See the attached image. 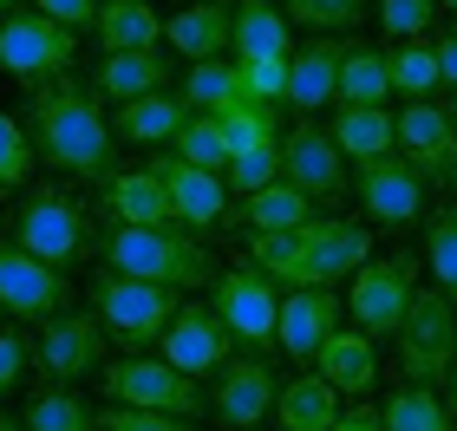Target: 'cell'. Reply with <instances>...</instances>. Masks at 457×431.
Returning <instances> with one entry per match:
<instances>
[{
    "mask_svg": "<svg viewBox=\"0 0 457 431\" xmlns=\"http://www.w3.org/2000/svg\"><path fill=\"white\" fill-rule=\"evenodd\" d=\"M242 92L262 98V105H281V92H287V59H248V66H242Z\"/></svg>",
    "mask_w": 457,
    "mask_h": 431,
    "instance_id": "7bdbcfd3",
    "label": "cell"
},
{
    "mask_svg": "<svg viewBox=\"0 0 457 431\" xmlns=\"http://www.w3.org/2000/svg\"><path fill=\"white\" fill-rule=\"evenodd\" d=\"M392 118H399V163L425 183V190H451V177H457V125H451V112L419 98V105H405Z\"/></svg>",
    "mask_w": 457,
    "mask_h": 431,
    "instance_id": "8fae6325",
    "label": "cell"
},
{
    "mask_svg": "<svg viewBox=\"0 0 457 431\" xmlns=\"http://www.w3.org/2000/svg\"><path fill=\"white\" fill-rule=\"evenodd\" d=\"M425 269H431V287L457 307V203H438L425 216Z\"/></svg>",
    "mask_w": 457,
    "mask_h": 431,
    "instance_id": "e575fe53",
    "label": "cell"
},
{
    "mask_svg": "<svg viewBox=\"0 0 457 431\" xmlns=\"http://www.w3.org/2000/svg\"><path fill=\"white\" fill-rule=\"evenodd\" d=\"M451 431H457V366H451Z\"/></svg>",
    "mask_w": 457,
    "mask_h": 431,
    "instance_id": "681fc988",
    "label": "cell"
},
{
    "mask_svg": "<svg viewBox=\"0 0 457 431\" xmlns=\"http://www.w3.org/2000/svg\"><path fill=\"white\" fill-rule=\"evenodd\" d=\"M98 385H105V399L112 405H131V412H163V419H203V385L190 373H177V366H163V360H112V366H98Z\"/></svg>",
    "mask_w": 457,
    "mask_h": 431,
    "instance_id": "52a82bcc",
    "label": "cell"
},
{
    "mask_svg": "<svg viewBox=\"0 0 457 431\" xmlns=\"http://www.w3.org/2000/svg\"><path fill=\"white\" fill-rule=\"evenodd\" d=\"M242 92V66H222V59H203V66H190V79H183V105H190L196 118L203 112H216L222 98H236Z\"/></svg>",
    "mask_w": 457,
    "mask_h": 431,
    "instance_id": "74e56055",
    "label": "cell"
},
{
    "mask_svg": "<svg viewBox=\"0 0 457 431\" xmlns=\"http://www.w3.org/2000/svg\"><path fill=\"white\" fill-rule=\"evenodd\" d=\"M379 59H386V86L399 92V98H411V105L438 92V59H431V39H392Z\"/></svg>",
    "mask_w": 457,
    "mask_h": 431,
    "instance_id": "1f68e13d",
    "label": "cell"
},
{
    "mask_svg": "<svg viewBox=\"0 0 457 431\" xmlns=\"http://www.w3.org/2000/svg\"><path fill=\"white\" fill-rule=\"evenodd\" d=\"M268 419H275L281 431H327L340 419V393L327 379H314V373H307V379H281L275 412H268Z\"/></svg>",
    "mask_w": 457,
    "mask_h": 431,
    "instance_id": "f546056e",
    "label": "cell"
},
{
    "mask_svg": "<svg viewBox=\"0 0 457 431\" xmlns=\"http://www.w3.org/2000/svg\"><path fill=\"white\" fill-rule=\"evenodd\" d=\"M451 125H457V105H451Z\"/></svg>",
    "mask_w": 457,
    "mask_h": 431,
    "instance_id": "db71d44e",
    "label": "cell"
},
{
    "mask_svg": "<svg viewBox=\"0 0 457 431\" xmlns=\"http://www.w3.org/2000/svg\"><path fill=\"white\" fill-rule=\"evenodd\" d=\"M327 431H386V425H379V405H353V412H346V419H334Z\"/></svg>",
    "mask_w": 457,
    "mask_h": 431,
    "instance_id": "c3c4849f",
    "label": "cell"
},
{
    "mask_svg": "<svg viewBox=\"0 0 457 431\" xmlns=\"http://www.w3.org/2000/svg\"><path fill=\"white\" fill-rule=\"evenodd\" d=\"M216 125V137H222V151H228V163H236L242 151H262V144H281V112L275 105H262V98H248V92H236V98H222L216 112H203Z\"/></svg>",
    "mask_w": 457,
    "mask_h": 431,
    "instance_id": "d4e9b609",
    "label": "cell"
},
{
    "mask_svg": "<svg viewBox=\"0 0 457 431\" xmlns=\"http://www.w3.org/2000/svg\"><path fill=\"white\" fill-rule=\"evenodd\" d=\"M13 7H20V0H0V13H13Z\"/></svg>",
    "mask_w": 457,
    "mask_h": 431,
    "instance_id": "816d5d0a",
    "label": "cell"
},
{
    "mask_svg": "<svg viewBox=\"0 0 457 431\" xmlns=\"http://www.w3.org/2000/svg\"><path fill=\"white\" fill-rule=\"evenodd\" d=\"M334 79H340V39H307V46L287 53V92H281V105L301 112V118L327 112V105H334Z\"/></svg>",
    "mask_w": 457,
    "mask_h": 431,
    "instance_id": "44dd1931",
    "label": "cell"
},
{
    "mask_svg": "<svg viewBox=\"0 0 457 431\" xmlns=\"http://www.w3.org/2000/svg\"><path fill=\"white\" fill-rule=\"evenodd\" d=\"M314 379H327L334 393H372L379 385V340H366L360 327H334L327 346L314 353Z\"/></svg>",
    "mask_w": 457,
    "mask_h": 431,
    "instance_id": "7402d4cb",
    "label": "cell"
},
{
    "mask_svg": "<svg viewBox=\"0 0 457 431\" xmlns=\"http://www.w3.org/2000/svg\"><path fill=\"white\" fill-rule=\"evenodd\" d=\"M228 53H236V66H248V59H287V53H295L287 20H281L275 0H242L236 20H228Z\"/></svg>",
    "mask_w": 457,
    "mask_h": 431,
    "instance_id": "4316f807",
    "label": "cell"
},
{
    "mask_svg": "<svg viewBox=\"0 0 457 431\" xmlns=\"http://www.w3.org/2000/svg\"><path fill=\"white\" fill-rule=\"evenodd\" d=\"M281 20H295V27H314L320 39L334 33H353L366 20V0H275Z\"/></svg>",
    "mask_w": 457,
    "mask_h": 431,
    "instance_id": "8d00e7d4",
    "label": "cell"
},
{
    "mask_svg": "<svg viewBox=\"0 0 457 431\" xmlns=\"http://www.w3.org/2000/svg\"><path fill=\"white\" fill-rule=\"evenodd\" d=\"M92 431H190V419H163V412H131V405H112L98 412Z\"/></svg>",
    "mask_w": 457,
    "mask_h": 431,
    "instance_id": "ee69618b",
    "label": "cell"
},
{
    "mask_svg": "<svg viewBox=\"0 0 457 431\" xmlns=\"http://www.w3.org/2000/svg\"><path fill=\"white\" fill-rule=\"evenodd\" d=\"M27 366H33V340L13 334V327H0V399H7L13 385L27 379Z\"/></svg>",
    "mask_w": 457,
    "mask_h": 431,
    "instance_id": "f6af8a7d",
    "label": "cell"
},
{
    "mask_svg": "<svg viewBox=\"0 0 457 431\" xmlns=\"http://www.w3.org/2000/svg\"><path fill=\"white\" fill-rule=\"evenodd\" d=\"M170 157H183L190 170H210V177H222L228 170V151H222V137H216V125L210 118H183V131L170 137Z\"/></svg>",
    "mask_w": 457,
    "mask_h": 431,
    "instance_id": "f35d334b",
    "label": "cell"
},
{
    "mask_svg": "<svg viewBox=\"0 0 457 431\" xmlns=\"http://www.w3.org/2000/svg\"><path fill=\"white\" fill-rule=\"evenodd\" d=\"M248 261L287 287H340L360 261H372V222L307 216L281 236H248Z\"/></svg>",
    "mask_w": 457,
    "mask_h": 431,
    "instance_id": "7a4b0ae2",
    "label": "cell"
},
{
    "mask_svg": "<svg viewBox=\"0 0 457 431\" xmlns=\"http://www.w3.org/2000/svg\"><path fill=\"white\" fill-rule=\"evenodd\" d=\"M0 314L33 320V327L53 320V314H72V275L33 261L27 249H13V242L0 236Z\"/></svg>",
    "mask_w": 457,
    "mask_h": 431,
    "instance_id": "7c38bea8",
    "label": "cell"
},
{
    "mask_svg": "<svg viewBox=\"0 0 457 431\" xmlns=\"http://www.w3.org/2000/svg\"><path fill=\"white\" fill-rule=\"evenodd\" d=\"M275 307H281V287L268 281L255 261H236V269H216L210 275V314L228 327V340H242L248 353H275Z\"/></svg>",
    "mask_w": 457,
    "mask_h": 431,
    "instance_id": "ba28073f",
    "label": "cell"
},
{
    "mask_svg": "<svg viewBox=\"0 0 457 431\" xmlns=\"http://www.w3.org/2000/svg\"><path fill=\"white\" fill-rule=\"evenodd\" d=\"M411 294H419V255H379V261H360L346 287V307H353V327L366 340H392L405 320Z\"/></svg>",
    "mask_w": 457,
    "mask_h": 431,
    "instance_id": "30bf717a",
    "label": "cell"
},
{
    "mask_svg": "<svg viewBox=\"0 0 457 431\" xmlns=\"http://www.w3.org/2000/svg\"><path fill=\"white\" fill-rule=\"evenodd\" d=\"M379 27H386V39H431L438 0H379Z\"/></svg>",
    "mask_w": 457,
    "mask_h": 431,
    "instance_id": "b9f144b4",
    "label": "cell"
},
{
    "mask_svg": "<svg viewBox=\"0 0 457 431\" xmlns=\"http://www.w3.org/2000/svg\"><path fill=\"white\" fill-rule=\"evenodd\" d=\"M151 170H157V183H163V196H170V222H190V229H236V222H242L236 196L222 190V177L190 170V163L170 157V151H163Z\"/></svg>",
    "mask_w": 457,
    "mask_h": 431,
    "instance_id": "2e32d148",
    "label": "cell"
},
{
    "mask_svg": "<svg viewBox=\"0 0 457 431\" xmlns=\"http://www.w3.org/2000/svg\"><path fill=\"white\" fill-rule=\"evenodd\" d=\"M236 210H242V229H248V236H281V229H295V222L314 216V203H307L295 183H268V190L242 196Z\"/></svg>",
    "mask_w": 457,
    "mask_h": 431,
    "instance_id": "4dcf8cb0",
    "label": "cell"
},
{
    "mask_svg": "<svg viewBox=\"0 0 457 431\" xmlns=\"http://www.w3.org/2000/svg\"><path fill=\"white\" fill-rule=\"evenodd\" d=\"M353 196H360V210L379 222V229H411V222H425V183L392 157H366L360 170H353Z\"/></svg>",
    "mask_w": 457,
    "mask_h": 431,
    "instance_id": "9a60e30c",
    "label": "cell"
},
{
    "mask_svg": "<svg viewBox=\"0 0 457 431\" xmlns=\"http://www.w3.org/2000/svg\"><path fill=\"white\" fill-rule=\"evenodd\" d=\"M79 59V33H66L59 20L46 13H0V72L20 79V86H53V79H66V66Z\"/></svg>",
    "mask_w": 457,
    "mask_h": 431,
    "instance_id": "9c48e42d",
    "label": "cell"
},
{
    "mask_svg": "<svg viewBox=\"0 0 457 431\" xmlns=\"http://www.w3.org/2000/svg\"><path fill=\"white\" fill-rule=\"evenodd\" d=\"M275 393H281L275 366H268L262 353H248V360H228V366H222L210 412H216L228 431H255L268 412H275Z\"/></svg>",
    "mask_w": 457,
    "mask_h": 431,
    "instance_id": "d6986e66",
    "label": "cell"
},
{
    "mask_svg": "<svg viewBox=\"0 0 457 431\" xmlns=\"http://www.w3.org/2000/svg\"><path fill=\"white\" fill-rule=\"evenodd\" d=\"M281 183H295L314 210L346 196V157L334 151L327 125H314V118H295V131H281Z\"/></svg>",
    "mask_w": 457,
    "mask_h": 431,
    "instance_id": "4fadbf2b",
    "label": "cell"
},
{
    "mask_svg": "<svg viewBox=\"0 0 457 431\" xmlns=\"http://www.w3.org/2000/svg\"><path fill=\"white\" fill-rule=\"evenodd\" d=\"M236 360V340H228V327L210 314V307H196V301H183L177 307V320L163 327V366H177V373H222V366Z\"/></svg>",
    "mask_w": 457,
    "mask_h": 431,
    "instance_id": "e0dca14e",
    "label": "cell"
},
{
    "mask_svg": "<svg viewBox=\"0 0 457 431\" xmlns=\"http://www.w3.org/2000/svg\"><path fill=\"white\" fill-rule=\"evenodd\" d=\"M20 425L27 431H92V412L72 385H39L27 399V412H20Z\"/></svg>",
    "mask_w": 457,
    "mask_h": 431,
    "instance_id": "d590c367",
    "label": "cell"
},
{
    "mask_svg": "<svg viewBox=\"0 0 457 431\" xmlns=\"http://www.w3.org/2000/svg\"><path fill=\"white\" fill-rule=\"evenodd\" d=\"M379 425H386V431H451V412H445L438 385H411V379H405L399 393H386Z\"/></svg>",
    "mask_w": 457,
    "mask_h": 431,
    "instance_id": "d6a6232c",
    "label": "cell"
},
{
    "mask_svg": "<svg viewBox=\"0 0 457 431\" xmlns=\"http://www.w3.org/2000/svg\"><path fill=\"white\" fill-rule=\"evenodd\" d=\"M33 177V144H27V125H20L13 112H0V203L27 190Z\"/></svg>",
    "mask_w": 457,
    "mask_h": 431,
    "instance_id": "ab89813d",
    "label": "cell"
},
{
    "mask_svg": "<svg viewBox=\"0 0 457 431\" xmlns=\"http://www.w3.org/2000/svg\"><path fill=\"white\" fill-rule=\"evenodd\" d=\"M183 118H190V105L177 92H151V98H131V105L112 112V137L118 144H170L183 131Z\"/></svg>",
    "mask_w": 457,
    "mask_h": 431,
    "instance_id": "83f0119b",
    "label": "cell"
},
{
    "mask_svg": "<svg viewBox=\"0 0 457 431\" xmlns=\"http://www.w3.org/2000/svg\"><path fill=\"white\" fill-rule=\"evenodd\" d=\"M228 20H236L228 0H183V7L163 20V39H170V53H183L190 66H203V59L228 53Z\"/></svg>",
    "mask_w": 457,
    "mask_h": 431,
    "instance_id": "cb8c5ba5",
    "label": "cell"
},
{
    "mask_svg": "<svg viewBox=\"0 0 457 431\" xmlns=\"http://www.w3.org/2000/svg\"><path fill=\"white\" fill-rule=\"evenodd\" d=\"M98 255H105L112 275L157 281V287H177V294L216 275V255L203 249L196 236H183V229H112L98 242Z\"/></svg>",
    "mask_w": 457,
    "mask_h": 431,
    "instance_id": "277c9868",
    "label": "cell"
},
{
    "mask_svg": "<svg viewBox=\"0 0 457 431\" xmlns=\"http://www.w3.org/2000/svg\"><path fill=\"white\" fill-rule=\"evenodd\" d=\"M431 59H438V86L457 92V27H445L438 39H431Z\"/></svg>",
    "mask_w": 457,
    "mask_h": 431,
    "instance_id": "7dc6e473",
    "label": "cell"
},
{
    "mask_svg": "<svg viewBox=\"0 0 457 431\" xmlns=\"http://www.w3.org/2000/svg\"><path fill=\"white\" fill-rule=\"evenodd\" d=\"M268 183H281V144H262V151H242L236 163L222 170V190L228 196H255V190H268Z\"/></svg>",
    "mask_w": 457,
    "mask_h": 431,
    "instance_id": "60d3db41",
    "label": "cell"
},
{
    "mask_svg": "<svg viewBox=\"0 0 457 431\" xmlns=\"http://www.w3.org/2000/svg\"><path fill=\"white\" fill-rule=\"evenodd\" d=\"M33 13H46L66 33H79V27H92V20H98V0H33Z\"/></svg>",
    "mask_w": 457,
    "mask_h": 431,
    "instance_id": "bcb514c9",
    "label": "cell"
},
{
    "mask_svg": "<svg viewBox=\"0 0 457 431\" xmlns=\"http://www.w3.org/2000/svg\"><path fill=\"white\" fill-rule=\"evenodd\" d=\"M98 210H105L118 229H177L170 222V196H163L151 163H144V170H112L105 183H98Z\"/></svg>",
    "mask_w": 457,
    "mask_h": 431,
    "instance_id": "ffe728a7",
    "label": "cell"
},
{
    "mask_svg": "<svg viewBox=\"0 0 457 431\" xmlns=\"http://www.w3.org/2000/svg\"><path fill=\"white\" fill-rule=\"evenodd\" d=\"M20 125H27L33 157L53 163V170H72V177H86V183H105L112 170H124V163H118V137H112V118L98 112V98L86 86H72V79L33 86Z\"/></svg>",
    "mask_w": 457,
    "mask_h": 431,
    "instance_id": "6da1fadb",
    "label": "cell"
},
{
    "mask_svg": "<svg viewBox=\"0 0 457 431\" xmlns=\"http://www.w3.org/2000/svg\"><path fill=\"white\" fill-rule=\"evenodd\" d=\"M0 431H27V425H20L13 412H0Z\"/></svg>",
    "mask_w": 457,
    "mask_h": 431,
    "instance_id": "f907efd6",
    "label": "cell"
},
{
    "mask_svg": "<svg viewBox=\"0 0 457 431\" xmlns=\"http://www.w3.org/2000/svg\"><path fill=\"white\" fill-rule=\"evenodd\" d=\"M0 320H7V314H0Z\"/></svg>",
    "mask_w": 457,
    "mask_h": 431,
    "instance_id": "11a10c76",
    "label": "cell"
},
{
    "mask_svg": "<svg viewBox=\"0 0 457 431\" xmlns=\"http://www.w3.org/2000/svg\"><path fill=\"white\" fill-rule=\"evenodd\" d=\"M334 327H340V294H334V287H287L281 307H275V346L295 366L314 360Z\"/></svg>",
    "mask_w": 457,
    "mask_h": 431,
    "instance_id": "ac0fdd59",
    "label": "cell"
},
{
    "mask_svg": "<svg viewBox=\"0 0 457 431\" xmlns=\"http://www.w3.org/2000/svg\"><path fill=\"white\" fill-rule=\"evenodd\" d=\"M33 366L46 373V385H72L105 366V327L92 314H53L39 320V340H33Z\"/></svg>",
    "mask_w": 457,
    "mask_h": 431,
    "instance_id": "5bb4252c",
    "label": "cell"
},
{
    "mask_svg": "<svg viewBox=\"0 0 457 431\" xmlns=\"http://www.w3.org/2000/svg\"><path fill=\"white\" fill-rule=\"evenodd\" d=\"M340 118L327 125V137H334V151L366 163V157H392L399 151V118H392L386 105H334Z\"/></svg>",
    "mask_w": 457,
    "mask_h": 431,
    "instance_id": "484cf974",
    "label": "cell"
},
{
    "mask_svg": "<svg viewBox=\"0 0 457 431\" xmlns=\"http://www.w3.org/2000/svg\"><path fill=\"white\" fill-rule=\"evenodd\" d=\"M177 66L163 59L157 46L144 53H105L92 72V98H118V105H131V98H151V92H170Z\"/></svg>",
    "mask_w": 457,
    "mask_h": 431,
    "instance_id": "603a6c76",
    "label": "cell"
},
{
    "mask_svg": "<svg viewBox=\"0 0 457 431\" xmlns=\"http://www.w3.org/2000/svg\"><path fill=\"white\" fill-rule=\"evenodd\" d=\"M7 242H13V249H27L33 261H46V269L72 275L79 261L92 255V216L72 203V190H59V183H33V190L7 210Z\"/></svg>",
    "mask_w": 457,
    "mask_h": 431,
    "instance_id": "3957f363",
    "label": "cell"
},
{
    "mask_svg": "<svg viewBox=\"0 0 457 431\" xmlns=\"http://www.w3.org/2000/svg\"><path fill=\"white\" fill-rule=\"evenodd\" d=\"M445 7H451V13H457V0H438V13H445Z\"/></svg>",
    "mask_w": 457,
    "mask_h": 431,
    "instance_id": "f5cc1de1",
    "label": "cell"
},
{
    "mask_svg": "<svg viewBox=\"0 0 457 431\" xmlns=\"http://www.w3.org/2000/svg\"><path fill=\"white\" fill-rule=\"evenodd\" d=\"M183 294L157 281H131V275H98L92 281V320L105 327V340H118L124 353H144L151 340H163V327L177 320Z\"/></svg>",
    "mask_w": 457,
    "mask_h": 431,
    "instance_id": "5b68a950",
    "label": "cell"
},
{
    "mask_svg": "<svg viewBox=\"0 0 457 431\" xmlns=\"http://www.w3.org/2000/svg\"><path fill=\"white\" fill-rule=\"evenodd\" d=\"M392 346H399V373L411 385H445L451 366H457V307L438 287H419L405 320H399V334H392Z\"/></svg>",
    "mask_w": 457,
    "mask_h": 431,
    "instance_id": "8992f818",
    "label": "cell"
},
{
    "mask_svg": "<svg viewBox=\"0 0 457 431\" xmlns=\"http://www.w3.org/2000/svg\"><path fill=\"white\" fill-rule=\"evenodd\" d=\"M386 59L372 46H340V79H334V105H386Z\"/></svg>",
    "mask_w": 457,
    "mask_h": 431,
    "instance_id": "836d02e7",
    "label": "cell"
},
{
    "mask_svg": "<svg viewBox=\"0 0 457 431\" xmlns=\"http://www.w3.org/2000/svg\"><path fill=\"white\" fill-rule=\"evenodd\" d=\"M92 33H98L105 53H144V46L163 39V13L151 7V0H105L98 20H92Z\"/></svg>",
    "mask_w": 457,
    "mask_h": 431,
    "instance_id": "f1b7e54d",
    "label": "cell"
}]
</instances>
